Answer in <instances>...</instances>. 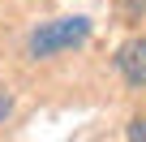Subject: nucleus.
<instances>
[{"mask_svg":"<svg viewBox=\"0 0 146 142\" xmlns=\"http://www.w3.org/2000/svg\"><path fill=\"white\" fill-rule=\"evenodd\" d=\"M129 138H137V142H146V116H137V121H129V129H125Z\"/></svg>","mask_w":146,"mask_h":142,"instance_id":"3","label":"nucleus"},{"mask_svg":"<svg viewBox=\"0 0 146 142\" xmlns=\"http://www.w3.org/2000/svg\"><path fill=\"white\" fill-rule=\"evenodd\" d=\"M9 112H13V99L5 95V86H0V121H9Z\"/></svg>","mask_w":146,"mask_h":142,"instance_id":"4","label":"nucleus"},{"mask_svg":"<svg viewBox=\"0 0 146 142\" xmlns=\"http://www.w3.org/2000/svg\"><path fill=\"white\" fill-rule=\"evenodd\" d=\"M116 69L129 86H146V39H125L120 52H116Z\"/></svg>","mask_w":146,"mask_h":142,"instance_id":"2","label":"nucleus"},{"mask_svg":"<svg viewBox=\"0 0 146 142\" xmlns=\"http://www.w3.org/2000/svg\"><path fill=\"white\" fill-rule=\"evenodd\" d=\"M86 39H90V22H86V17H56V22H43V26L30 35L26 52H30V60H47V56H56V52H64V47L86 43Z\"/></svg>","mask_w":146,"mask_h":142,"instance_id":"1","label":"nucleus"},{"mask_svg":"<svg viewBox=\"0 0 146 142\" xmlns=\"http://www.w3.org/2000/svg\"><path fill=\"white\" fill-rule=\"evenodd\" d=\"M142 9H146V0H125V13H129V17H137Z\"/></svg>","mask_w":146,"mask_h":142,"instance_id":"5","label":"nucleus"}]
</instances>
